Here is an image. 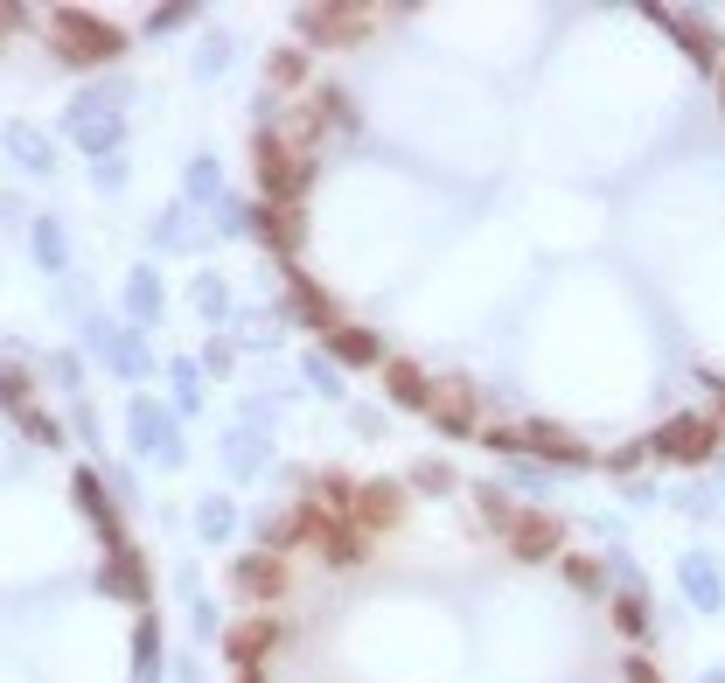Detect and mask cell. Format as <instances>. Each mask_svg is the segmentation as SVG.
Wrapping results in <instances>:
<instances>
[{
    "mask_svg": "<svg viewBox=\"0 0 725 683\" xmlns=\"http://www.w3.org/2000/svg\"><path fill=\"white\" fill-rule=\"evenodd\" d=\"M300 314L474 447L677 467L725 447V35L635 0H349L258 99Z\"/></svg>",
    "mask_w": 725,
    "mask_h": 683,
    "instance_id": "1",
    "label": "cell"
},
{
    "mask_svg": "<svg viewBox=\"0 0 725 683\" xmlns=\"http://www.w3.org/2000/svg\"><path fill=\"white\" fill-rule=\"evenodd\" d=\"M231 683H663V662L559 517L461 467H335L238 565Z\"/></svg>",
    "mask_w": 725,
    "mask_h": 683,
    "instance_id": "2",
    "label": "cell"
}]
</instances>
